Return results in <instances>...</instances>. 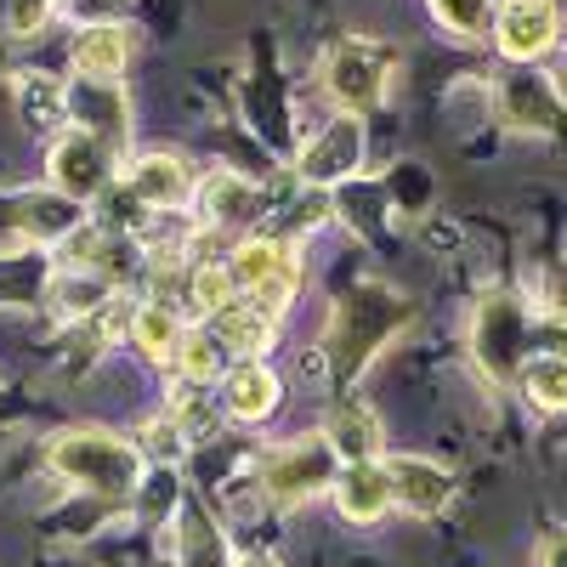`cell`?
I'll return each mask as SVG.
<instances>
[{
  "instance_id": "cell-26",
  "label": "cell",
  "mask_w": 567,
  "mask_h": 567,
  "mask_svg": "<svg viewBox=\"0 0 567 567\" xmlns=\"http://www.w3.org/2000/svg\"><path fill=\"white\" fill-rule=\"evenodd\" d=\"M176 358H182V369H187V381H210V374L221 369V347H216V336H182Z\"/></svg>"
},
{
  "instance_id": "cell-14",
  "label": "cell",
  "mask_w": 567,
  "mask_h": 567,
  "mask_svg": "<svg viewBox=\"0 0 567 567\" xmlns=\"http://www.w3.org/2000/svg\"><path fill=\"white\" fill-rule=\"evenodd\" d=\"M131 63V29L125 23H85L74 34V74L80 80H120Z\"/></svg>"
},
{
  "instance_id": "cell-29",
  "label": "cell",
  "mask_w": 567,
  "mask_h": 567,
  "mask_svg": "<svg viewBox=\"0 0 567 567\" xmlns=\"http://www.w3.org/2000/svg\"><path fill=\"white\" fill-rule=\"evenodd\" d=\"M221 556V539L205 523H187V567H210Z\"/></svg>"
},
{
  "instance_id": "cell-27",
  "label": "cell",
  "mask_w": 567,
  "mask_h": 567,
  "mask_svg": "<svg viewBox=\"0 0 567 567\" xmlns=\"http://www.w3.org/2000/svg\"><path fill=\"white\" fill-rule=\"evenodd\" d=\"M52 7L58 0H0V23H7L12 34H40L45 23H52Z\"/></svg>"
},
{
  "instance_id": "cell-21",
  "label": "cell",
  "mask_w": 567,
  "mask_h": 567,
  "mask_svg": "<svg viewBox=\"0 0 567 567\" xmlns=\"http://www.w3.org/2000/svg\"><path fill=\"white\" fill-rule=\"evenodd\" d=\"M516 374H523V392H528L545 414H556V409L567 403V363H561L556 352L523 358V363H516Z\"/></svg>"
},
{
  "instance_id": "cell-12",
  "label": "cell",
  "mask_w": 567,
  "mask_h": 567,
  "mask_svg": "<svg viewBox=\"0 0 567 567\" xmlns=\"http://www.w3.org/2000/svg\"><path fill=\"white\" fill-rule=\"evenodd\" d=\"M386 483H392V494H398L414 516H437V511L454 499V477H449V471L432 465V460H414V454L386 460Z\"/></svg>"
},
{
  "instance_id": "cell-24",
  "label": "cell",
  "mask_w": 567,
  "mask_h": 567,
  "mask_svg": "<svg viewBox=\"0 0 567 567\" xmlns=\"http://www.w3.org/2000/svg\"><path fill=\"white\" fill-rule=\"evenodd\" d=\"M18 109H23L34 125L63 120V80H58V74H23V80H18Z\"/></svg>"
},
{
  "instance_id": "cell-23",
  "label": "cell",
  "mask_w": 567,
  "mask_h": 567,
  "mask_svg": "<svg viewBox=\"0 0 567 567\" xmlns=\"http://www.w3.org/2000/svg\"><path fill=\"white\" fill-rule=\"evenodd\" d=\"M52 296H58V312L63 318H91V312H103L109 307V284L97 272H74V278H52Z\"/></svg>"
},
{
  "instance_id": "cell-17",
  "label": "cell",
  "mask_w": 567,
  "mask_h": 567,
  "mask_svg": "<svg viewBox=\"0 0 567 567\" xmlns=\"http://www.w3.org/2000/svg\"><path fill=\"white\" fill-rule=\"evenodd\" d=\"M323 443L336 454H347V460H374L381 454V414H374L369 403H358V398H341L336 414H329V437Z\"/></svg>"
},
{
  "instance_id": "cell-31",
  "label": "cell",
  "mask_w": 567,
  "mask_h": 567,
  "mask_svg": "<svg viewBox=\"0 0 567 567\" xmlns=\"http://www.w3.org/2000/svg\"><path fill=\"white\" fill-rule=\"evenodd\" d=\"M545 567H561V539H550V545H545Z\"/></svg>"
},
{
  "instance_id": "cell-6",
  "label": "cell",
  "mask_w": 567,
  "mask_h": 567,
  "mask_svg": "<svg viewBox=\"0 0 567 567\" xmlns=\"http://www.w3.org/2000/svg\"><path fill=\"white\" fill-rule=\"evenodd\" d=\"M194 194H199V210H205L210 233H221V239H250V227L267 216L261 187H256V182H245V176H233V171L205 176V182L194 187Z\"/></svg>"
},
{
  "instance_id": "cell-30",
  "label": "cell",
  "mask_w": 567,
  "mask_h": 567,
  "mask_svg": "<svg viewBox=\"0 0 567 567\" xmlns=\"http://www.w3.org/2000/svg\"><path fill=\"white\" fill-rule=\"evenodd\" d=\"M176 432H182L176 420H165V425H148V437H142V449H148V454H165V460H171V454L182 449V437H176Z\"/></svg>"
},
{
  "instance_id": "cell-3",
  "label": "cell",
  "mask_w": 567,
  "mask_h": 567,
  "mask_svg": "<svg viewBox=\"0 0 567 567\" xmlns=\"http://www.w3.org/2000/svg\"><path fill=\"white\" fill-rule=\"evenodd\" d=\"M323 91L336 97L347 114H363L386 97V85H392V52L381 40H363V34H347L336 40L323 52Z\"/></svg>"
},
{
  "instance_id": "cell-4",
  "label": "cell",
  "mask_w": 567,
  "mask_h": 567,
  "mask_svg": "<svg viewBox=\"0 0 567 567\" xmlns=\"http://www.w3.org/2000/svg\"><path fill=\"white\" fill-rule=\"evenodd\" d=\"M329 477H336V449L323 437H296V443L272 449L261 465V488L272 505H307Z\"/></svg>"
},
{
  "instance_id": "cell-13",
  "label": "cell",
  "mask_w": 567,
  "mask_h": 567,
  "mask_svg": "<svg viewBox=\"0 0 567 567\" xmlns=\"http://www.w3.org/2000/svg\"><path fill=\"white\" fill-rule=\"evenodd\" d=\"M523 323H528V307L516 301V296H488L483 307H477V329H471V347L483 352V363L494 369V374H505L511 369V358H516V336H523Z\"/></svg>"
},
{
  "instance_id": "cell-5",
  "label": "cell",
  "mask_w": 567,
  "mask_h": 567,
  "mask_svg": "<svg viewBox=\"0 0 567 567\" xmlns=\"http://www.w3.org/2000/svg\"><path fill=\"white\" fill-rule=\"evenodd\" d=\"M52 187L63 199H74V205H85V199H97L103 187H109V176H114V154H109V142H97L91 131H63L58 142H52Z\"/></svg>"
},
{
  "instance_id": "cell-1",
  "label": "cell",
  "mask_w": 567,
  "mask_h": 567,
  "mask_svg": "<svg viewBox=\"0 0 567 567\" xmlns=\"http://www.w3.org/2000/svg\"><path fill=\"white\" fill-rule=\"evenodd\" d=\"M58 477H69L74 488L97 494V499H131L142 483V454L109 432H63L45 449Z\"/></svg>"
},
{
  "instance_id": "cell-28",
  "label": "cell",
  "mask_w": 567,
  "mask_h": 567,
  "mask_svg": "<svg viewBox=\"0 0 567 567\" xmlns=\"http://www.w3.org/2000/svg\"><path fill=\"white\" fill-rule=\"evenodd\" d=\"M40 284H45V272H40V267H23V256L0 261V301H18V296L40 290Z\"/></svg>"
},
{
  "instance_id": "cell-10",
  "label": "cell",
  "mask_w": 567,
  "mask_h": 567,
  "mask_svg": "<svg viewBox=\"0 0 567 567\" xmlns=\"http://www.w3.org/2000/svg\"><path fill=\"white\" fill-rule=\"evenodd\" d=\"M131 199L148 205V210H182L187 199H194V176H187V165L176 154H142L131 165Z\"/></svg>"
},
{
  "instance_id": "cell-25",
  "label": "cell",
  "mask_w": 567,
  "mask_h": 567,
  "mask_svg": "<svg viewBox=\"0 0 567 567\" xmlns=\"http://www.w3.org/2000/svg\"><path fill=\"white\" fill-rule=\"evenodd\" d=\"M432 12L454 34H488L494 29V0H432Z\"/></svg>"
},
{
  "instance_id": "cell-16",
  "label": "cell",
  "mask_w": 567,
  "mask_h": 567,
  "mask_svg": "<svg viewBox=\"0 0 567 567\" xmlns=\"http://www.w3.org/2000/svg\"><path fill=\"white\" fill-rule=\"evenodd\" d=\"M336 499H341V516H347V523H374V516L392 505L386 465H381V460H352V465L341 471Z\"/></svg>"
},
{
  "instance_id": "cell-15",
  "label": "cell",
  "mask_w": 567,
  "mask_h": 567,
  "mask_svg": "<svg viewBox=\"0 0 567 567\" xmlns=\"http://www.w3.org/2000/svg\"><path fill=\"white\" fill-rule=\"evenodd\" d=\"M7 221L18 233H29V239H69V233L85 221V205L63 199L58 187L52 194H18V199H7Z\"/></svg>"
},
{
  "instance_id": "cell-11",
  "label": "cell",
  "mask_w": 567,
  "mask_h": 567,
  "mask_svg": "<svg viewBox=\"0 0 567 567\" xmlns=\"http://www.w3.org/2000/svg\"><path fill=\"white\" fill-rule=\"evenodd\" d=\"M499 114L516 125V131H556V114H561V103H556V91H550V80L539 74V69H516L505 85H499Z\"/></svg>"
},
{
  "instance_id": "cell-8",
  "label": "cell",
  "mask_w": 567,
  "mask_h": 567,
  "mask_svg": "<svg viewBox=\"0 0 567 567\" xmlns=\"http://www.w3.org/2000/svg\"><path fill=\"white\" fill-rule=\"evenodd\" d=\"M63 114H74L80 120V131H91V136H114V142H125V131H131V120H125V97H120V85H109V80H63Z\"/></svg>"
},
{
  "instance_id": "cell-9",
  "label": "cell",
  "mask_w": 567,
  "mask_h": 567,
  "mask_svg": "<svg viewBox=\"0 0 567 567\" xmlns=\"http://www.w3.org/2000/svg\"><path fill=\"white\" fill-rule=\"evenodd\" d=\"M358 159H363V125L347 114V120H336L329 125L312 148L301 154V182H312V187H336L341 176H352L358 171Z\"/></svg>"
},
{
  "instance_id": "cell-7",
  "label": "cell",
  "mask_w": 567,
  "mask_h": 567,
  "mask_svg": "<svg viewBox=\"0 0 567 567\" xmlns=\"http://www.w3.org/2000/svg\"><path fill=\"white\" fill-rule=\"evenodd\" d=\"M499 52L511 63H534L539 52L556 45V0H511L505 12H494V29Z\"/></svg>"
},
{
  "instance_id": "cell-22",
  "label": "cell",
  "mask_w": 567,
  "mask_h": 567,
  "mask_svg": "<svg viewBox=\"0 0 567 567\" xmlns=\"http://www.w3.org/2000/svg\"><path fill=\"white\" fill-rule=\"evenodd\" d=\"M182 296H187V307L194 312H221L227 301H239V290H233V278H227V267L221 261H194L187 267V278H182Z\"/></svg>"
},
{
  "instance_id": "cell-18",
  "label": "cell",
  "mask_w": 567,
  "mask_h": 567,
  "mask_svg": "<svg viewBox=\"0 0 567 567\" xmlns=\"http://www.w3.org/2000/svg\"><path fill=\"white\" fill-rule=\"evenodd\" d=\"M227 414L233 420H261L272 403H278V381H272V369H261L256 358L239 363V369H227Z\"/></svg>"
},
{
  "instance_id": "cell-20",
  "label": "cell",
  "mask_w": 567,
  "mask_h": 567,
  "mask_svg": "<svg viewBox=\"0 0 567 567\" xmlns=\"http://www.w3.org/2000/svg\"><path fill=\"white\" fill-rule=\"evenodd\" d=\"M210 323H216V347H233V352H245V358H256L272 341V318H261L245 301H227L221 312H210Z\"/></svg>"
},
{
  "instance_id": "cell-2",
  "label": "cell",
  "mask_w": 567,
  "mask_h": 567,
  "mask_svg": "<svg viewBox=\"0 0 567 567\" xmlns=\"http://www.w3.org/2000/svg\"><path fill=\"white\" fill-rule=\"evenodd\" d=\"M403 318H409V307H403L392 290H374V284H363V290H347V296L336 301V318H329V347H336L341 374L363 369L369 352L381 347Z\"/></svg>"
},
{
  "instance_id": "cell-19",
  "label": "cell",
  "mask_w": 567,
  "mask_h": 567,
  "mask_svg": "<svg viewBox=\"0 0 567 567\" xmlns=\"http://www.w3.org/2000/svg\"><path fill=\"white\" fill-rule=\"evenodd\" d=\"M131 341L148 358H159V363L176 358V347H182V312L171 301H142L131 312Z\"/></svg>"
},
{
  "instance_id": "cell-32",
  "label": "cell",
  "mask_w": 567,
  "mask_h": 567,
  "mask_svg": "<svg viewBox=\"0 0 567 567\" xmlns=\"http://www.w3.org/2000/svg\"><path fill=\"white\" fill-rule=\"evenodd\" d=\"M239 567H278V561H272V556H245Z\"/></svg>"
}]
</instances>
